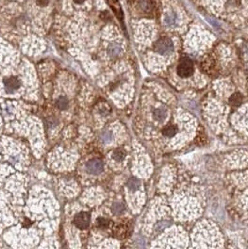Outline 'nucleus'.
I'll list each match as a JSON object with an SVG mask.
<instances>
[{
    "mask_svg": "<svg viewBox=\"0 0 248 249\" xmlns=\"http://www.w3.org/2000/svg\"><path fill=\"white\" fill-rule=\"evenodd\" d=\"M50 0H36V2L39 6H46L48 5Z\"/></svg>",
    "mask_w": 248,
    "mask_h": 249,
    "instance_id": "obj_17",
    "label": "nucleus"
},
{
    "mask_svg": "<svg viewBox=\"0 0 248 249\" xmlns=\"http://www.w3.org/2000/svg\"><path fill=\"white\" fill-rule=\"evenodd\" d=\"M4 85L8 93H13L20 88L21 81L15 77H9L4 79Z\"/></svg>",
    "mask_w": 248,
    "mask_h": 249,
    "instance_id": "obj_4",
    "label": "nucleus"
},
{
    "mask_svg": "<svg viewBox=\"0 0 248 249\" xmlns=\"http://www.w3.org/2000/svg\"><path fill=\"white\" fill-rule=\"evenodd\" d=\"M111 138H112V133L110 132H104L103 136H102V139L105 143H108L111 141Z\"/></svg>",
    "mask_w": 248,
    "mask_h": 249,
    "instance_id": "obj_15",
    "label": "nucleus"
},
{
    "mask_svg": "<svg viewBox=\"0 0 248 249\" xmlns=\"http://www.w3.org/2000/svg\"><path fill=\"white\" fill-rule=\"evenodd\" d=\"M154 50L156 52L162 55H169L174 52V44L168 37H162L157 40L154 45Z\"/></svg>",
    "mask_w": 248,
    "mask_h": 249,
    "instance_id": "obj_1",
    "label": "nucleus"
},
{
    "mask_svg": "<svg viewBox=\"0 0 248 249\" xmlns=\"http://www.w3.org/2000/svg\"><path fill=\"white\" fill-rule=\"evenodd\" d=\"M242 102V95L240 93H235L230 98V105L231 106H239Z\"/></svg>",
    "mask_w": 248,
    "mask_h": 249,
    "instance_id": "obj_6",
    "label": "nucleus"
},
{
    "mask_svg": "<svg viewBox=\"0 0 248 249\" xmlns=\"http://www.w3.org/2000/svg\"><path fill=\"white\" fill-rule=\"evenodd\" d=\"M112 209H113V212L116 215H119V214H121L124 211V206H123L122 203H115Z\"/></svg>",
    "mask_w": 248,
    "mask_h": 249,
    "instance_id": "obj_14",
    "label": "nucleus"
},
{
    "mask_svg": "<svg viewBox=\"0 0 248 249\" xmlns=\"http://www.w3.org/2000/svg\"><path fill=\"white\" fill-rule=\"evenodd\" d=\"M127 186H128L129 190H131L132 191H135L140 188V181L137 178L132 177V178L129 179Z\"/></svg>",
    "mask_w": 248,
    "mask_h": 249,
    "instance_id": "obj_9",
    "label": "nucleus"
},
{
    "mask_svg": "<svg viewBox=\"0 0 248 249\" xmlns=\"http://www.w3.org/2000/svg\"><path fill=\"white\" fill-rule=\"evenodd\" d=\"M108 220L105 219V218H99L97 220V225L99 226V227L101 228H104V227H107L108 226Z\"/></svg>",
    "mask_w": 248,
    "mask_h": 249,
    "instance_id": "obj_16",
    "label": "nucleus"
},
{
    "mask_svg": "<svg viewBox=\"0 0 248 249\" xmlns=\"http://www.w3.org/2000/svg\"><path fill=\"white\" fill-rule=\"evenodd\" d=\"M86 168L89 173L93 174H98L103 171L104 165L100 160H92L87 163Z\"/></svg>",
    "mask_w": 248,
    "mask_h": 249,
    "instance_id": "obj_5",
    "label": "nucleus"
},
{
    "mask_svg": "<svg viewBox=\"0 0 248 249\" xmlns=\"http://www.w3.org/2000/svg\"><path fill=\"white\" fill-rule=\"evenodd\" d=\"M120 52H121V49H120V47L119 46L118 44H112L111 46L108 48V52L112 57L118 56L120 53Z\"/></svg>",
    "mask_w": 248,
    "mask_h": 249,
    "instance_id": "obj_10",
    "label": "nucleus"
},
{
    "mask_svg": "<svg viewBox=\"0 0 248 249\" xmlns=\"http://www.w3.org/2000/svg\"><path fill=\"white\" fill-rule=\"evenodd\" d=\"M90 222V215L86 212L78 214L74 218V224L78 229H86Z\"/></svg>",
    "mask_w": 248,
    "mask_h": 249,
    "instance_id": "obj_3",
    "label": "nucleus"
},
{
    "mask_svg": "<svg viewBox=\"0 0 248 249\" xmlns=\"http://www.w3.org/2000/svg\"><path fill=\"white\" fill-rule=\"evenodd\" d=\"M58 108L60 109H65L67 108V105H68V101L65 97H60L58 100H57V103H56Z\"/></svg>",
    "mask_w": 248,
    "mask_h": 249,
    "instance_id": "obj_13",
    "label": "nucleus"
},
{
    "mask_svg": "<svg viewBox=\"0 0 248 249\" xmlns=\"http://www.w3.org/2000/svg\"><path fill=\"white\" fill-rule=\"evenodd\" d=\"M176 22V15L172 12V13H168L165 16V24L167 25H174Z\"/></svg>",
    "mask_w": 248,
    "mask_h": 249,
    "instance_id": "obj_11",
    "label": "nucleus"
},
{
    "mask_svg": "<svg viewBox=\"0 0 248 249\" xmlns=\"http://www.w3.org/2000/svg\"><path fill=\"white\" fill-rule=\"evenodd\" d=\"M176 132H177V128L174 125H168L162 130L163 135L168 136V137H173L174 135H175Z\"/></svg>",
    "mask_w": 248,
    "mask_h": 249,
    "instance_id": "obj_8",
    "label": "nucleus"
},
{
    "mask_svg": "<svg viewBox=\"0 0 248 249\" xmlns=\"http://www.w3.org/2000/svg\"><path fill=\"white\" fill-rule=\"evenodd\" d=\"M167 113L164 108H157L154 111V118L158 121H163L166 119Z\"/></svg>",
    "mask_w": 248,
    "mask_h": 249,
    "instance_id": "obj_7",
    "label": "nucleus"
},
{
    "mask_svg": "<svg viewBox=\"0 0 248 249\" xmlns=\"http://www.w3.org/2000/svg\"><path fill=\"white\" fill-rule=\"evenodd\" d=\"M74 1H75L76 3H78V4H81V3L84 2V0H74Z\"/></svg>",
    "mask_w": 248,
    "mask_h": 249,
    "instance_id": "obj_18",
    "label": "nucleus"
},
{
    "mask_svg": "<svg viewBox=\"0 0 248 249\" xmlns=\"http://www.w3.org/2000/svg\"><path fill=\"white\" fill-rule=\"evenodd\" d=\"M193 72H194V66L190 59L184 58L180 61L177 66V73L180 77L189 78L193 74Z\"/></svg>",
    "mask_w": 248,
    "mask_h": 249,
    "instance_id": "obj_2",
    "label": "nucleus"
},
{
    "mask_svg": "<svg viewBox=\"0 0 248 249\" xmlns=\"http://www.w3.org/2000/svg\"><path fill=\"white\" fill-rule=\"evenodd\" d=\"M125 158V152L123 149H116L114 152H113V159L120 162V161H122L123 159Z\"/></svg>",
    "mask_w": 248,
    "mask_h": 249,
    "instance_id": "obj_12",
    "label": "nucleus"
}]
</instances>
